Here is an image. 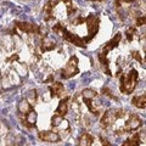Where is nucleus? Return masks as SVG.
Segmentation results:
<instances>
[{
    "label": "nucleus",
    "mask_w": 146,
    "mask_h": 146,
    "mask_svg": "<svg viewBox=\"0 0 146 146\" xmlns=\"http://www.w3.org/2000/svg\"><path fill=\"white\" fill-rule=\"evenodd\" d=\"M139 79V73L134 68H130L127 73L121 77V91L123 94H131L135 89L136 83Z\"/></svg>",
    "instance_id": "nucleus-1"
},
{
    "label": "nucleus",
    "mask_w": 146,
    "mask_h": 146,
    "mask_svg": "<svg viewBox=\"0 0 146 146\" xmlns=\"http://www.w3.org/2000/svg\"><path fill=\"white\" fill-rule=\"evenodd\" d=\"M52 29H54L55 33H57L60 36H62L63 39H66L67 42H70V43H72V44H74V45H77V46L85 48V46H86V43L89 42V40L86 39V38H84V39H83V38H79L78 35L73 34V33H71V32H68L61 23L55 25Z\"/></svg>",
    "instance_id": "nucleus-2"
},
{
    "label": "nucleus",
    "mask_w": 146,
    "mask_h": 146,
    "mask_svg": "<svg viewBox=\"0 0 146 146\" xmlns=\"http://www.w3.org/2000/svg\"><path fill=\"white\" fill-rule=\"evenodd\" d=\"M124 116V111L121 108H111L107 110L106 112L104 113V116L101 118V125L105 129H107L108 127H111L112 124H115V122L118 118H122Z\"/></svg>",
    "instance_id": "nucleus-3"
},
{
    "label": "nucleus",
    "mask_w": 146,
    "mask_h": 146,
    "mask_svg": "<svg viewBox=\"0 0 146 146\" xmlns=\"http://www.w3.org/2000/svg\"><path fill=\"white\" fill-rule=\"evenodd\" d=\"M79 72V68H78V58L77 56H72L68 62L66 63V66L62 68L61 71V77L65 79H70L71 77L76 76L77 73Z\"/></svg>",
    "instance_id": "nucleus-4"
},
{
    "label": "nucleus",
    "mask_w": 146,
    "mask_h": 146,
    "mask_svg": "<svg viewBox=\"0 0 146 146\" xmlns=\"http://www.w3.org/2000/svg\"><path fill=\"white\" fill-rule=\"evenodd\" d=\"M143 124V121H141V118L138 116V115H131L129 118L127 119L124 127H123V129L121 133H130V131H134V130H138L139 128L141 127Z\"/></svg>",
    "instance_id": "nucleus-5"
},
{
    "label": "nucleus",
    "mask_w": 146,
    "mask_h": 146,
    "mask_svg": "<svg viewBox=\"0 0 146 146\" xmlns=\"http://www.w3.org/2000/svg\"><path fill=\"white\" fill-rule=\"evenodd\" d=\"M85 22L86 25H88V31H89V40L91 38H94L95 34L98 33L99 31V23H100V20L99 17L94 16V15H90L88 18H85Z\"/></svg>",
    "instance_id": "nucleus-6"
},
{
    "label": "nucleus",
    "mask_w": 146,
    "mask_h": 146,
    "mask_svg": "<svg viewBox=\"0 0 146 146\" xmlns=\"http://www.w3.org/2000/svg\"><path fill=\"white\" fill-rule=\"evenodd\" d=\"M16 26H17V28H20L22 32H25V33H29V34L40 33V27L34 23H29V22H17Z\"/></svg>",
    "instance_id": "nucleus-7"
},
{
    "label": "nucleus",
    "mask_w": 146,
    "mask_h": 146,
    "mask_svg": "<svg viewBox=\"0 0 146 146\" xmlns=\"http://www.w3.org/2000/svg\"><path fill=\"white\" fill-rule=\"evenodd\" d=\"M39 138L40 140L46 141V143H58L60 141V135L56 131H39Z\"/></svg>",
    "instance_id": "nucleus-8"
},
{
    "label": "nucleus",
    "mask_w": 146,
    "mask_h": 146,
    "mask_svg": "<svg viewBox=\"0 0 146 146\" xmlns=\"http://www.w3.org/2000/svg\"><path fill=\"white\" fill-rule=\"evenodd\" d=\"M49 90L51 91V96L52 98H62L65 94V86L60 82H55L52 85L49 86Z\"/></svg>",
    "instance_id": "nucleus-9"
},
{
    "label": "nucleus",
    "mask_w": 146,
    "mask_h": 146,
    "mask_svg": "<svg viewBox=\"0 0 146 146\" xmlns=\"http://www.w3.org/2000/svg\"><path fill=\"white\" fill-rule=\"evenodd\" d=\"M22 119H23V123L27 127H34L36 122V112L32 108L26 116L22 117Z\"/></svg>",
    "instance_id": "nucleus-10"
},
{
    "label": "nucleus",
    "mask_w": 146,
    "mask_h": 146,
    "mask_svg": "<svg viewBox=\"0 0 146 146\" xmlns=\"http://www.w3.org/2000/svg\"><path fill=\"white\" fill-rule=\"evenodd\" d=\"M121 39H122V34H121V33H117V34L115 35V38H113L112 40H110L108 43H106V45L104 46V51L108 52V51H111L112 49L117 48L118 44L121 43Z\"/></svg>",
    "instance_id": "nucleus-11"
},
{
    "label": "nucleus",
    "mask_w": 146,
    "mask_h": 146,
    "mask_svg": "<svg viewBox=\"0 0 146 146\" xmlns=\"http://www.w3.org/2000/svg\"><path fill=\"white\" fill-rule=\"evenodd\" d=\"M67 101H68V98H65L62 99L60 102H58V106L56 108V115L57 116H61V117H65L66 113L68 111V105H67Z\"/></svg>",
    "instance_id": "nucleus-12"
},
{
    "label": "nucleus",
    "mask_w": 146,
    "mask_h": 146,
    "mask_svg": "<svg viewBox=\"0 0 146 146\" xmlns=\"http://www.w3.org/2000/svg\"><path fill=\"white\" fill-rule=\"evenodd\" d=\"M32 108H33V107H32L31 102H28V100H25V99L21 100L20 105H18V112H20V115H21L22 117L26 116Z\"/></svg>",
    "instance_id": "nucleus-13"
},
{
    "label": "nucleus",
    "mask_w": 146,
    "mask_h": 146,
    "mask_svg": "<svg viewBox=\"0 0 146 146\" xmlns=\"http://www.w3.org/2000/svg\"><path fill=\"white\" fill-rule=\"evenodd\" d=\"M94 143V138L93 135H90L88 133H84L83 135L79 138L78 140V145L77 146H91Z\"/></svg>",
    "instance_id": "nucleus-14"
},
{
    "label": "nucleus",
    "mask_w": 146,
    "mask_h": 146,
    "mask_svg": "<svg viewBox=\"0 0 146 146\" xmlns=\"http://www.w3.org/2000/svg\"><path fill=\"white\" fill-rule=\"evenodd\" d=\"M55 48H56V43H55L54 40H51L50 38H48V36H45V38L43 39V42H42V51L43 52L50 51V50H54Z\"/></svg>",
    "instance_id": "nucleus-15"
},
{
    "label": "nucleus",
    "mask_w": 146,
    "mask_h": 146,
    "mask_svg": "<svg viewBox=\"0 0 146 146\" xmlns=\"http://www.w3.org/2000/svg\"><path fill=\"white\" fill-rule=\"evenodd\" d=\"M131 104L138 108H146V94L140 96H134L131 99Z\"/></svg>",
    "instance_id": "nucleus-16"
},
{
    "label": "nucleus",
    "mask_w": 146,
    "mask_h": 146,
    "mask_svg": "<svg viewBox=\"0 0 146 146\" xmlns=\"http://www.w3.org/2000/svg\"><path fill=\"white\" fill-rule=\"evenodd\" d=\"M99 60H100V62H101V65H104L105 66V72L107 73L108 76H111L112 73H111V71H110V68H108V60H107V52L106 51H102L99 54Z\"/></svg>",
    "instance_id": "nucleus-17"
},
{
    "label": "nucleus",
    "mask_w": 146,
    "mask_h": 146,
    "mask_svg": "<svg viewBox=\"0 0 146 146\" xmlns=\"http://www.w3.org/2000/svg\"><path fill=\"white\" fill-rule=\"evenodd\" d=\"M51 125H52L54 128H58V127H62V125L68 127L67 122L63 119V117L57 116V115H55V116L51 118Z\"/></svg>",
    "instance_id": "nucleus-18"
},
{
    "label": "nucleus",
    "mask_w": 146,
    "mask_h": 146,
    "mask_svg": "<svg viewBox=\"0 0 146 146\" xmlns=\"http://www.w3.org/2000/svg\"><path fill=\"white\" fill-rule=\"evenodd\" d=\"M129 140V144H130V146H140V135H139V133H135L131 138H129L128 139Z\"/></svg>",
    "instance_id": "nucleus-19"
},
{
    "label": "nucleus",
    "mask_w": 146,
    "mask_h": 146,
    "mask_svg": "<svg viewBox=\"0 0 146 146\" xmlns=\"http://www.w3.org/2000/svg\"><path fill=\"white\" fill-rule=\"evenodd\" d=\"M134 34H135V28H133V27H130V28H128L125 31V36H127L128 42H131V40H133Z\"/></svg>",
    "instance_id": "nucleus-20"
},
{
    "label": "nucleus",
    "mask_w": 146,
    "mask_h": 146,
    "mask_svg": "<svg viewBox=\"0 0 146 146\" xmlns=\"http://www.w3.org/2000/svg\"><path fill=\"white\" fill-rule=\"evenodd\" d=\"M136 26L140 27V26H144L146 25V15H143V16H139L138 18H136Z\"/></svg>",
    "instance_id": "nucleus-21"
},
{
    "label": "nucleus",
    "mask_w": 146,
    "mask_h": 146,
    "mask_svg": "<svg viewBox=\"0 0 146 146\" xmlns=\"http://www.w3.org/2000/svg\"><path fill=\"white\" fill-rule=\"evenodd\" d=\"M131 57L135 58V60L138 61V62L140 63V65H141V63H144V60H143V58H141V56H140L139 51H133V52H131Z\"/></svg>",
    "instance_id": "nucleus-22"
},
{
    "label": "nucleus",
    "mask_w": 146,
    "mask_h": 146,
    "mask_svg": "<svg viewBox=\"0 0 146 146\" xmlns=\"http://www.w3.org/2000/svg\"><path fill=\"white\" fill-rule=\"evenodd\" d=\"M100 141H101L102 146H112L111 144L108 143V140H107L106 138H104V136H100Z\"/></svg>",
    "instance_id": "nucleus-23"
},
{
    "label": "nucleus",
    "mask_w": 146,
    "mask_h": 146,
    "mask_svg": "<svg viewBox=\"0 0 146 146\" xmlns=\"http://www.w3.org/2000/svg\"><path fill=\"white\" fill-rule=\"evenodd\" d=\"M122 146H130V144H129V140L127 139V140L124 141V143H123V145H122Z\"/></svg>",
    "instance_id": "nucleus-24"
},
{
    "label": "nucleus",
    "mask_w": 146,
    "mask_h": 146,
    "mask_svg": "<svg viewBox=\"0 0 146 146\" xmlns=\"http://www.w3.org/2000/svg\"><path fill=\"white\" fill-rule=\"evenodd\" d=\"M144 62L146 63V51H145V60H144Z\"/></svg>",
    "instance_id": "nucleus-25"
},
{
    "label": "nucleus",
    "mask_w": 146,
    "mask_h": 146,
    "mask_svg": "<svg viewBox=\"0 0 146 146\" xmlns=\"http://www.w3.org/2000/svg\"><path fill=\"white\" fill-rule=\"evenodd\" d=\"M95 1H102V0H95Z\"/></svg>",
    "instance_id": "nucleus-26"
},
{
    "label": "nucleus",
    "mask_w": 146,
    "mask_h": 146,
    "mask_svg": "<svg viewBox=\"0 0 146 146\" xmlns=\"http://www.w3.org/2000/svg\"><path fill=\"white\" fill-rule=\"evenodd\" d=\"M90 1H95V0H90Z\"/></svg>",
    "instance_id": "nucleus-27"
}]
</instances>
